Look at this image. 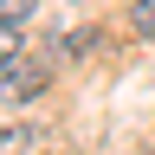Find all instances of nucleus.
I'll return each instance as SVG.
<instances>
[{
  "instance_id": "obj_1",
  "label": "nucleus",
  "mask_w": 155,
  "mask_h": 155,
  "mask_svg": "<svg viewBox=\"0 0 155 155\" xmlns=\"http://www.w3.org/2000/svg\"><path fill=\"white\" fill-rule=\"evenodd\" d=\"M39 84H45V71H39V65H13V71H7V97H32Z\"/></svg>"
},
{
  "instance_id": "obj_3",
  "label": "nucleus",
  "mask_w": 155,
  "mask_h": 155,
  "mask_svg": "<svg viewBox=\"0 0 155 155\" xmlns=\"http://www.w3.org/2000/svg\"><path fill=\"white\" fill-rule=\"evenodd\" d=\"M129 26L142 39H155V0H136V7H129Z\"/></svg>"
},
{
  "instance_id": "obj_2",
  "label": "nucleus",
  "mask_w": 155,
  "mask_h": 155,
  "mask_svg": "<svg viewBox=\"0 0 155 155\" xmlns=\"http://www.w3.org/2000/svg\"><path fill=\"white\" fill-rule=\"evenodd\" d=\"M39 0H0V26H26Z\"/></svg>"
},
{
  "instance_id": "obj_4",
  "label": "nucleus",
  "mask_w": 155,
  "mask_h": 155,
  "mask_svg": "<svg viewBox=\"0 0 155 155\" xmlns=\"http://www.w3.org/2000/svg\"><path fill=\"white\" fill-rule=\"evenodd\" d=\"M13 52H19V26H0V71L13 65Z\"/></svg>"
}]
</instances>
